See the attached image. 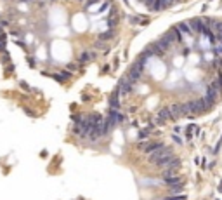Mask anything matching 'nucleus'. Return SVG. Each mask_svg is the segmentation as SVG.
<instances>
[{"mask_svg":"<svg viewBox=\"0 0 222 200\" xmlns=\"http://www.w3.org/2000/svg\"><path fill=\"white\" fill-rule=\"evenodd\" d=\"M165 183H168V185H177V183H179V177H165Z\"/></svg>","mask_w":222,"mask_h":200,"instance_id":"39448f33","label":"nucleus"},{"mask_svg":"<svg viewBox=\"0 0 222 200\" xmlns=\"http://www.w3.org/2000/svg\"><path fill=\"white\" fill-rule=\"evenodd\" d=\"M120 108H121V98H120V94L115 91V92H111V96H109V110L120 111Z\"/></svg>","mask_w":222,"mask_h":200,"instance_id":"f257e3e1","label":"nucleus"},{"mask_svg":"<svg viewBox=\"0 0 222 200\" xmlns=\"http://www.w3.org/2000/svg\"><path fill=\"white\" fill-rule=\"evenodd\" d=\"M52 77L56 80H59V82H64V80L71 78V73H70V72H57V73H54Z\"/></svg>","mask_w":222,"mask_h":200,"instance_id":"20e7f679","label":"nucleus"},{"mask_svg":"<svg viewBox=\"0 0 222 200\" xmlns=\"http://www.w3.org/2000/svg\"><path fill=\"white\" fill-rule=\"evenodd\" d=\"M113 37H115V30H109V28H108L106 31H101V33L97 35V40L104 44V42H109Z\"/></svg>","mask_w":222,"mask_h":200,"instance_id":"7ed1b4c3","label":"nucleus"},{"mask_svg":"<svg viewBox=\"0 0 222 200\" xmlns=\"http://www.w3.org/2000/svg\"><path fill=\"white\" fill-rule=\"evenodd\" d=\"M94 57H96V52H94L92 49H89V51H83V52L80 54V63L87 64V63H90V61H94Z\"/></svg>","mask_w":222,"mask_h":200,"instance_id":"f03ea898","label":"nucleus"},{"mask_svg":"<svg viewBox=\"0 0 222 200\" xmlns=\"http://www.w3.org/2000/svg\"><path fill=\"white\" fill-rule=\"evenodd\" d=\"M167 200H186V197H172V198H167Z\"/></svg>","mask_w":222,"mask_h":200,"instance_id":"423d86ee","label":"nucleus"}]
</instances>
